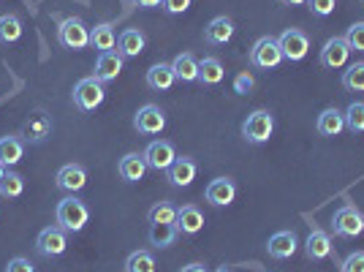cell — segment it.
Masks as SVG:
<instances>
[{"instance_id":"7a4b0ae2","label":"cell","mask_w":364,"mask_h":272,"mask_svg":"<svg viewBox=\"0 0 364 272\" xmlns=\"http://www.w3.org/2000/svg\"><path fill=\"white\" fill-rule=\"evenodd\" d=\"M274 131V117L267 109H256L247 115V120L242 122V136L250 145H264L269 142V136Z\"/></svg>"},{"instance_id":"484cf974","label":"cell","mask_w":364,"mask_h":272,"mask_svg":"<svg viewBox=\"0 0 364 272\" xmlns=\"http://www.w3.org/2000/svg\"><path fill=\"white\" fill-rule=\"evenodd\" d=\"M22 155H25L22 139H16V136H3L0 139V164L3 167H16L22 161Z\"/></svg>"},{"instance_id":"52a82bcc","label":"cell","mask_w":364,"mask_h":272,"mask_svg":"<svg viewBox=\"0 0 364 272\" xmlns=\"http://www.w3.org/2000/svg\"><path fill=\"white\" fill-rule=\"evenodd\" d=\"M134 128H136L139 134H144V136L161 134V131L166 128V112H164L161 106H155V104L141 106V109L136 112V117H134Z\"/></svg>"},{"instance_id":"603a6c76","label":"cell","mask_w":364,"mask_h":272,"mask_svg":"<svg viewBox=\"0 0 364 272\" xmlns=\"http://www.w3.org/2000/svg\"><path fill=\"white\" fill-rule=\"evenodd\" d=\"M321 136H340L346 131V115L340 109H323L316 122Z\"/></svg>"},{"instance_id":"1f68e13d","label":"cell","mask_w":364,"mask_h":272,"mask_svg":"<svg viewBox=\"0 0 364 272\" xmlns=\"http://www.w3.org/2000/svg\"><path fill=\"white\" fill-rule=\"evenodd\" d=\"M343 88L348 93H364V63H353L343 71Z\"/></svg>"},{"instance_id":"836d02e7","label":"cell","mask_w":364,"mask_h":272,"mask_svg":"<svg viewBox=\"0 0 364 272\" xmlns=\"http://www.w3.org/2000/svg\"><path fill=\"white\" fill-rule=\"evenodd\" d=\"M125 272H155V258L150 251H136L125 261Z\"/></svg>"},{"instance_id":"cb8c5ba5","label":"cell","mask_w":364,"mask_h":272,"mask_svg":"<svg viewBox=\"0 0 364 272\" xmlns=\"http://www.w3.org/2000/svg\"><path fill=\"white\" fill-rule=\"evenodd\" d=\"M177 82V76L171 71V63H155L150 71H147V85H150V90H171V85Z\"/></svg>"},{"instance_id":"d6a6232c","label":"cell","mask_w":364,"mask_h":272,"mask_svg":"<svg viewBox=\"0 0 364 272\" xmlns=\"http://www.w3.org/2000/svg\"><path fill=\"white\" fill-rule=\"evenodd\" d=\"M343 115H346V128L350 134H364V101L348 104V109Z\"/></svg>"},{"instance_id":"277c9868","label":"cell","mask_w":364,"mask_h":272,"mask_svg":"<svg viewBox=\"0 0 364 272\" xmlns=\"http://www.w3.org/2000/svg\"><path fill=\"white\" fill-rule=\"evenodd\" d=\"M58 41L65 49L79 52V49L90 46V31H87V25L79 16H68V19H63L60 28H58Z\"/></svg>"},{"instance_id":"b9f144b4","label":"cell","mask_w":364,"mask_h":272,"mask_svg":"<svg viewBox=\"0 0 364 272\" xmlns=\"http://www.w3.org/2000/svg\"><path fill=\"white\" fill-rule=\"evenodd\" d=\"M134 6H139V9H155V6H161L164 0H131Z\"/></svg>"},{"instance_id":"f546056e","label":"cell","mask_w":364,"mask_h":272,"mask_svg":"<svg viewBox=\"0 0 364 272\" xmlns=\"http://www.w3.org/2000/svg\"><path fill=\"white\" fill-rule=\"evenodd\" d=\"M177 226L174 224H152L150 226V242L155 248H171L177 240Z\"/></svg>"},{"instance_id":"f1b7e54d","label":"cell","mask_w":364,"mask_h":272,"mask_svg":"<svg viewBox=\"0 0 364 272\" xmlns=\"http://www.w3.org/2000/svg\"><path fill=\"white\" fill-rule=\"evenodd\" d=\"M22 38V19L16 14L0 16V44H16Z\"/></svg>"},{"instance_id":"60d3db41","label":"cell","mask_w":364,"mask_h":272,"mask_svg":"<svg viewBox=\"0 0 364 272\" xmlns=\"http://www.w3.org/2000/svg\"><path fill=\"white\" fill-rule=\"evenodd\" d=\"M6 272H36V267H33L28 258L16 256V258H11V261H9Z\"/></svg>"},{"instance_id":"ee69618b","label":"cell","mask_w":364,"mask_h":272,"mask_svg":"<svg viewBox=\"0 0 364 272\" xmlns=\"http://www.w3.org/2000/svg\"><path fill=\"white\" fill-rule=\"evenodd\" d=\"M283 6H302V3H307V0H280Z\"/></svg>"},{"instance_id":"7c38bea8","label":"cell","mask_w":364,"mask_h":272,"mask_svg":"<svg viewBox=\"0 0 364 272\" xmlns=\"http://www.w3.org/2000/svg\"><path fill=\"white\" fill-rule=\"evenodd\" d=\"M207 202L213 207H228L234 199H237V185L228 180V177H215L210 185H207Z\"/></svg>"},{"instance_id":"74e56055","label":"cell","mask_w":364,"mask_h":272,"mask_svg":"<svg viewBox=\"0 0 364 272\" xmlns=\"http://www.w3.org/2000/svg\"><path fill=\"white\" fill-rule=\"evenodd\" d=\"M334 6H337V0H307V9L313 11V16H318V19L332 14Z\"/></svg>"},{"instance_id":"44dd1931","label":"cell","mask_w":364,"mask_h":272,"mask_svg":"<svg viewBox=\"0 0 364 272\" xmlns=\"http://www.w3.org/2000/svg\"><path fill=\"white\" fill-rule=\"evenodd\" d=\"M144 44H147L144 33L136 31V28H128V31H122L120 38H117V52H120L122 58H139V55L144 52Z\"/></svg>"},{"instance_id":"8fae6325","label":"cell","mask_w":364,"mask_h":272,"mask_svg":"<svg viewBox=\"0 0 364 272\" xmlns=\"http://www.w3.org/2000/svg\"><path fill=\"white\" fill-rule=\"evenodd\" d=\"M144 161H147V167L155 169V172H166V169L177 161V152L171 147V142L158 139V142H150V147L144 150Z\"/></svg>"},{"instance_id":"4dcf8cb0","label":"cell","mask_w":364,"mask_h":272,"mask_svg":"<svg viewBox=\"0 0 364 272\" xmlns=\"http://www.w3.org/2000/svg\"><path fill=\"white\" fill-rule=\"evenodd\" d=\"M22 194H25V177L16 174V172H6L3 180H0V197L19 199Z\"/></svg>"},{"instance_id":"5bb4252c","label":"cell","mask_w":364,"mask_h":272,"mask_svg":"<svg viewBox=\"0 0 364 272\" xmlns=\"http://www.w3.org/2000/svg\"><path fill=\"white\" fill-rule=\"evenodd\" d=\"M296 248H299V240H296V234H294V231H277V234H272L269 242H267L269 256L277 258V261L291 258L294 253H296Z\"/></svg>"},{"instance_id":"6da1fadb","label":"cell","mask_w":364,"mask_h":272,"mask_svg":"<svg viewBox=\"0 0 364 272\" xmlns=\"http://www.w3.org/2000/svg\"><path fill=\"white\" fill-rule=\"evenodd\" d=\"M90 221V210L85 202H79L76 197H65L58 204V226L63 231H71V234H79L82 229L87 226Z\"/></svg>"},{"instance_id":"e0dca14e","label":"cell","mask_w":364,"mask_h":272,"mask_svg":"<svg viewBox=\"0 0 364 272\" xmlns=\"http://www.w3.org/2000/svg\"><path fill=\"white\" fill-rule=\"evenodd\" d=\"M122 58L120 52H101L95 61V79L98 82H114L122 71Z\"/></svg>"},{"instance_id":"7bdbcfd3","label":"cell","mask_w":364,"mask_h":272,"mask_svg":"<svg viewBox=\"0 0 364 272\" xmlns=\"http://www.w3.org/2000/svg\"><path fill=\"white\" fill-rule=\"evenodd\" d=\"M180 272H207V267H204V264H188V267H182Z\"/></svg>"},{"instance_id":"bcb514c9","label":"cell","mask_w":364,"mask_h":272,"mask_svg":"<svg viewBox=\"0 0 364 272\" xmlns=\"http://www.w3.org/2000/svg\"><path fill=\"white\" fill-rule=\"evenodd\" d=\"M3 174H6V167H3V164H0V180H3Z\"/></svg>"},{"instance_id":"4316f807","label":"cell","mask_w":364,"mask_h":272,"mask_svg":"<svg viewBox=\"0 0 364 272\" xmlns=\"http://www.w3.org/2000/svg\"><path fill=\"white\" fill-rule=\"evenodd\" d=\"M223 63L218 61V58H204V61H198V82L201 85H220L223 82Z\"/></svg>"},{"instance_id":"d6986e66","label":"cell","mask_w":364,"mask_h":272,"mask_svg":"<svg viewBox=\"0 0 364 272\" xmlns=\"http://www.w3.org/2000/svg\"><path fill=\"white\" fill-rule=\"evenodd\" d=\"M49 134H52V120L46 117L44 112L31 115V120H25V125H22V136H25V142H31V145H41Z\"/></svg>"},{"instance_id":"9c48e42d","label":"cell","mask_w":364,"mask_h":272,"mask_svg":"<svg viewBox=\"0 0 364 272\" xmlns=\"http://www.w3.org/2000/svg\"><path fill=\"white\" fill-rule=\"evenodd\" d=\"M68 231H63L60 226H46L41 234H38V240H36V248H38V253L46 258H58L65 253V248H68V237H65Z\"/></svg>"},{"instance_id":"e575fe53","label":"cell","mask_w":364,"mask_h":272,"mask_svg":"<svg viewBox=\"0 0 364 272\" xmlns=\"http://www.w3.org/2000/svg\"><path fill=\"white\" fill-rule=\"evenodd\" d=\"M177 221V207L168 202H158L150 210V224H174Z\"/></svg>"},{"instance_id":"8992f818","label":"cell","mask_w":364,"mask_h":272,"mask_svg":"<svg viewBox=\"0 0 364 272\" xmlns=\"http://www.w3.org/2000/svg\"><path fill=\"white\" fill-rule=\"evenodd\" d=\"M107 98V90H104V82H98L95 76H87L82 79L74 88V104L82 109V112H92L95 106L104 104Z\"/></svg>"},{"instance_id":"f35d334b","label":"cell","mask_w":364,"mask_h":272,"mask_svg":"<svg viewBox=\"0 0 364 272\" xmlns=\"http://www.w3.org/2000/svg\"><path fill=\"white\" fill-rule=\"evenodd\" d=\"M340 272H364V253H350L343 258Z\"/></svg>"},{"instance_id":"d590c367","label":"cell","mask_w":364,"mask_h":272,"mask_svg":"<svg viewBox=\"0 0 364 272\" xmlns=\"http://www.w3.org/2000/svg\"><path fill=\"white\" fill-rule=\"evenodd\" d=\"M346 41H348L350 49H356V52H364V22H356V25H350L348 33H346Z\"/></svg>"},{"instance_id":"f6af8a7d","label":"cell","mask_w":364,"mask_h":272,"mask_svg":"<svg viewBox=\"0 0 364 272\" xmlns=\"http://www.w3.org/2000/svg\"><path fill=\"white\" fill-rule=\"evenodd\" d=\"M215 272H231V267H218Z\"/></svg>"},{"instance_id":"9a60e30c","label":"cell","mask_w":364,"mask_h":272,"mask_svg":"<svg viewBox=\"0 0 364 272\" xmlns=\"http://www.w3.org/2000/svg\"><path fill=\"white\" fill-rule=\"evenodd\" d=\"M87 185V169L79 167V164H65V167L58 172V188L60 191H68V194H76Z\"/></svg>"},{"instance_id":"ffe728a7","label":"cell","mask_w":364,"mask_h":272,"mask_svg":"<svg viewBox=\"0 0 364 272\" xmlns=\"http://www.w3.org/2000/svg\"><path fill=\"white\" fill-rule=\"evenodd\" d=\"M147 161H144V155H139V152H128L125 158H120V164H117V174H120L125 182H139L144 177V172H147Z\"/></svg>"},{"instance_id":"d4e9b609","label":"cell","mask_w":364,"mask_h":272,"mask_svg":"<svg viewBox=\"0 0 364 272\" xmlns=\"http://www.w3.org/2000/svg\"><path fill=\"white\" fill-rule=\"evenodd\" d=\"M171 71L180 82H198V61L191 52H182L171 61Z\"/></svg>"},{"instance_id":"7402d4cb","label":"cell","mask_w":364,"mask_h":272,"mask_svg":"<svg viewBox=\"0 0 364 272\" xmlns=\"http://www.w3.org/2000/svg\"><path fill=\"white\" fill-rule=\"evenodd\" d=\"M204 38H207V44H226L234 38V22L228 19V16H215L213 22L204 28Z\"/></svg>"},{"instance_id":"3957f363","label":"cell","mask_w":364,"mask_h":272,"mask_svg":"<svg viewBox=\"0 0 364 272\" xmlns=\"http://www.w3.org/2000/svg\"><path fill=\"white\" fill-rule=\"evenodd\" d=\"M332 229L337 237H343V240H353V237H359L364 231V215L353 204H343L340 210L334 212L332 218Z\"/></svg>"},{"instance_id":"ba28073f","label":"cell","mask_w":364,"mask_h":272,"mask_svg":"<svg viewBox=\"0 0 364 272\" xmlns=\"http://www.w3.org/2000/svg\"><path fill=\"white\" fill-rule=\"evenodd\" d=\"M277 44H280V52H283V61L299 63V61H304V58H307L310 38H307L302 31L291 28V31H286L280 38H277Z\"/></svg>"},{"instance_id":"5b68a950","label":"cell","mask_w":364,"mask_h":272,"mask_svg":"<svg viewBox=\"0 0 364 272\" xmlns=\"http://www.w3.org/2000/svg\"><path fill=\"white\" fill-rule=\"evenodd\" d=\"M280 63H283V52H280L277 38H272V36L258 38L253 49H250V66H256V68L269 71V68H277Z\"/></svg>"},{"instance_id":"7dc6e473","label":"cell","mask_w":364,"mask_h":272,"mask_svg":"<svg viewBox=\"0 0 364 272\" xmlns=\"http://www.w3.org/2000/svg\"><path fill=\"white\" fill-rule=\"evenodd\" d=\"M362 3H364V0H362Z\"/></svg>"},{"instance_id":"2e32d148","label":"cell","mask_w":364,"mask_h":272,"mask_svg":"<svg viewBox=\"0 0 364 272\" xmlns=\"http://www.w3.org/2000/svg\"><path fill=\"white\" fill-rule=\"evenodd\" d=\"M174 226H177L180 234L193 237V234H198V231L204 229V215H201V210H198L196 204H185V207L177 210V221H174Z\"/></svg>"},{"instance_id":"30bf717a","label":"cell","mask_w":364,"mask_h":272,"mask_svg":"<svg viewBox=\"0 0 364 272\" xmlns=\"http://www.w3.org/2000/svg\"><path fill=\"white\" fill-rule=\"evenodd\" d=\"M350 52H353V49L348 46V41H346V38H340V36H334V38H329V41L323 44V49H321V66L337 71V68L348 66Z\"/></svg>"},{"instance_id":"8d00e7d4","label":"cell","mask_w":364,"mask_h":272,"mask_svg":"<svg viewBox=\"0 0 364 272\" xmlns=\"http://www.w3.org/2000/svg\"><path fill=\"white\" fill-rule=\"evenodd\" d=\"M256 88V79L247 74V71H240V74L234 76V93L237 95H250Z\"/></svg>"},{"instance_id":"83f0119b","label":"cell","mask_w":364,"mask_h":272,"mask_svg":"<svg viewBox=\"0 0 364 272\" xmlns=\"http://www.w3.org/2000/svg\"><path fill=\"white\" fill-rule=\"evenodd\" d=\"M90 46L98 52H112L117 46V36L112 25H95L90 31Z\"/></svg>"},{"instance_id":"ac0fdd59","label":"cell","mask_w":364,"mask_h":272,"mask_svg":"<svg viewBox=\"0 0 364 272\" xmlns=\"http://www.w3.org/2000/svg\"><path fill=\"white\" fill-rule=\"evenodd\" d=\"M196 172H198L196 161H191V158H177V161L166 169V177L174 188H188L191 182L196 180Z\"/></svg>"},{"instance_id":"ab89813d","label":"cell","mask_w":364,"mask_h":272,"mask_svg":"<svg viewBox=\"0 0 364 272\" xmlns=\"http://www.w3.org/2000/svg\"><path fill=\"white\" fill-rule=\"evenodd\" d=\"M191 3H193V0H164L161 6L166 9V14H185V11L191 9Z\"/></svg>"},{"instance_id":"4fadbf2b","label":"cell","mask_w":364,"mask_h":272,"mask_svg":"<svg viewBox=\"0 0 364 272\" xmlns=\"http://www.w3.org/2000/svg\"><path fill=\"white\" fill-rule=\"evenodd\" d=\"M304 253L310 261H323V258L332 256V237L326 234V231H321V229H313L310 234H307V240H304Z\"/></svg>"}]
</instances>
